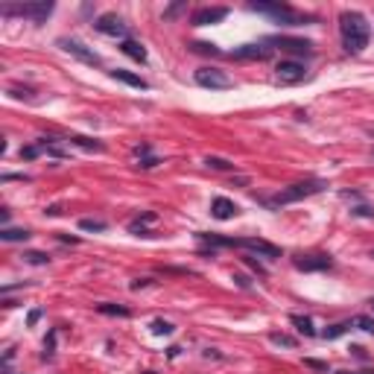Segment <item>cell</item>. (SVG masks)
Wrapping results in <instances>:
<instances>
[{
  "instance_id": "1",
  "label": "cell",
  "mask_w": 374,
  "mask_h": 374,
  "mask_svg": "<svg viewBox=\"0 0 374 374\" xmlns=\"http://www.w3.org/2000/svg\"><path fill=\"white\" fill-rule=\"evenodd\" d=\"M339 35L348 53H363L372 38V24L360 12H342L339 15Z\"/></svg>"
},
{
  "instance_id": "2",
  "label": "cell",
  "mask_w": 374,
  "mask_h": 374,
  "mask_svg": "<svg viewBox=\"0 0 374 374\" xmlns=\"http://www.w3.org/2000/svg\"><path fill=\"white\" fill-rule=\"evenodd\" d=\"M251 12H263V15H272L278 24L283 27H301V24H310L313 18L310 15H298L292 6H286V3H278V0H272V3H266V0H251L249 3Z\"/></svg>"
},
{
  "instance_id": "3",
  "label": "cell",
  "mask_w": 374,
  "mask_h": 374,
  "mask_svg": "<svg viewBox=\"0 0 374 374\" xmlns=\"http://www.w3.org/2000/svg\"><path fill=\"white\" fill-rule=\"evenodd\" d=\"M50 12H53V3H50V0H38V3H21V6H15V3H3V6H0V15H3V18L21 15V18H30L32 24H44V21L50 18Z\"/></svg>"
},
{
  "instance_id": "4",
  "label": "cell",
  "mask_w": 374,
  "mask_h": 374,
  "mask_svg": "<svg viewBox=\"0 0 374 374\" xmlns=\"http://www.w3.org/2000/svg\"><path fill=\"white\" fill-rule=\"evenodd\" d=\"M325 187H327L325 182H298V185H289L286 190H280L278 196L266 199V205H269V208H278V205H289V202H301V199H307V196L322 193Z\"/></svg>"
},
{
  "instance_id": "5",
  "label": "cell",
  "mask_w": 374,
  "mask_h": 374,
  "mask_svg": "<svg viewBox=\"0 0 374 374\" xmlns=\"http://www.w3.org/2000/svg\"><path fill=\"white\" fill-rule=\"evenodd\" d=\"M193 79H196V85L211 88V91H225V88L234 85V79H231L225 70H219V67H199V70L193 73Z\"/></svg>"
},
{
  "instance_id": "6",
  "label": "cell",
  "mask_w": 374,
  "mask_h": 374,
  "mask_svg": "<svg viewBox=\"0 0 374 374\" xmlns=\"http://www.w3.org/2000/svg\"><path fill=\"white\" fill-rule=\"evenodd\" d=\"M59 47H62L64 53H70V56H76L79 62H85V64H99V56L94 53L88 44H82L79 38H59L56 41Z\"/></svg>"
},
{
  "instance_id": "7",
  "label": "cell",
  "mask_w": 374,
  "mask_h": 374,
  "mask_svg": "<svg viewBox=\"0 0 374 374\" xmlns=\"http://www.w3.org/2000/svg\"><path fill=\"white\" fill-rule=\"evenodd\" d=\"M94 30L102 32V35H108V38H123V41H126V35H129V27H126L117 15H111V12H108V15H99V18L94 21Z\"/></svg>"
},
{
  "instance_id": "8",
  "label": "cell",
  "mask_w": 374,
  "mask_h": 374,
  "mask_svg": "<svg viewBox=\"0 0 374 374\" xmlns=\"http://www.w3.org/2000/svg\"><path fill=\"white\" fill-rule=\"evenodd\" d=\"M237 249H246V251H251V254H260V257H266V260H278L280 257L278 246H272V243H266V240H260V237H243V240L237 243Z\"/></svg>"
},
{
  "instance_id": "9",
  "label": "cell",
  "mask_w": 374,
  "mask_h": 374,
  "mask_svg": "<svg viewBox=\"0 0 374 374\" xmlns=\"http://www.w3.org/2000/svg\"><path fill=\"white\" fill-rule=\"evenodd\" d=\"M269 44L280 47L283 53H295V56H310V53H313V41H307V38H289V35H275V38H269Z\"/></svg>"
},
{
  "instance_id": "10",
  "label": "cell",
  "mask_w": 374,
  "mask_h": 374,
  "mask_svg": "<svg viewBox=\"0 0 374 374\" xmlns=\"http://www.w3.org/2000/svg\"><path fill=\"white\" fill-rule=\"evenodd\" d=\"M222 18H228V9L225 6H205V9H196L190 24L193 27H208V24H219Z\"/></svg>"
},
{
  "instance_id": "11",
  "label": "cell",
  "mask_w": 374,
  "mask_h": 374,
  "mask_svg": "<svg viewBox=\"0 0 374 374\" xmlns=\"http://www.w3.org/2000/svg\"><path fill=\"white\" fill-rule=\"evenodd\" d=\"M275 73H278L280 82H301V79H307V70H304V64L301 62H292V59H283V62H278V67H275Z\"/></svg>"
},
{
  "instance_id": "12",
  "label": "cell",
  "mask_w": 374,
  "mask_h": 374,
  "mask_svg": "<svg viewBox=\"0 0 374 374\" xmlns=\"http://www.w3.org/2000/svg\"><path fill=\"white\" fill-rule=\"evenodd\" d=\"M231 56H234V59H257V62H263V59L272 56V44H269V41H260V44H243V47H237Z\"/></svg>"
},
{
  "instance_id": "13",
  "label": "cell",
  "mask_w": 374,
  "mask_h": 374,
  "mask_svg": "<svg viewBox=\"0 0 374 374\" xmlns=\"http://www.w3.org/2000/svg\"><path fill=\"white\" fill-rule=\"evenodd\" d=\"M295 269L301 272H322V269H333V260L327 254H307V257H295L292 260Z\"/></svg>"
},
{
  "instance_id": "14",
  "label": "cell",
  "mask_w": 374,
  "mask_h": 374,
  "mask_svg": "<svg viewBox=\"0 0 374 374\" xmlns=\"http://www.w3.org/2000/svg\"><path fill=\"white\" fill-rule=\"evenodd\" d=\"M237 211H240V208H237L231 199H225V196H217V199L211 202V214H214L217 219H231Z\"/></svg>"
},
{
  "instance_id": "15",
  "label": "cell",
  "mask_w": 374,
  "mask_h": 374,
  "mask_svg": "<svg viewBox=\"0 0 374 374\" xmlns=\"http://www.w3.org/2000/svg\"><path fill=\"white\" fill-rule=\"evenodd\" d=\"M111 79L126 82V85H132V88H140V91H143V88H149V85H146V79H140V76H138V73H132V70H120V67H117V70H111Z\"/></svg>"
},
{
  "instance_id": "16",
  "label": "cell",
  "mask_w": 374,
  "mask_h": 374,
  "mask_svg": "<svg viewBox=\"0 0 374 374\" xmlns=\"http://www.w3.org/2000/svg\"><path fill=\"white\" fill-rule=\"evenodd\" d=\"M120 50H123L129 59H135V62H146V50H143V44L140 41H132V38H126L123 44H120Z\"/></svg>"
},
{
  "instance_id": "17",
  "label": "cell",
  "mask_w": 374,
  "mask_h": 374,
  "mask_svg": "<svg viewBox=\"0 0 374 374\" xmlns=\"http://www.w3.org/2000/svg\"><path fill=\"white\" fill-rule=\"evenodd\" d=\"M32 234L27 228H0V240L3 243H27Z\"/></svg>"
},
{
  "instance_id": "18",
  "label": "cell",
  "mask_w": 374,
  "mask_h": 374,
  "mask_svg": "<svg viewBox=\"0 0 374 374\" xmlns=\"http://www.w3.org/2000/svg\"><path fill=\"white\" fill-rule=\"evenodd\" d=\"M70 143H73V146H82V149H88V152H102V143L94 140V138H85V135H70Z\"/></svg>"
},
{
  "instance_id": "19",
  "label": "cell",
  "mask_w": 374,
  "mask_h": 374,
  "mask_svg": "<svg viewBox=\"0 0 374 374\" xmlns=\"http://www.w3.org/2000/svg\"><path fill=\"white\" fill-rule=\"evenodd\" d=\"M292 325H295V330L304 333V336H316V333H319V330L313 327V319H307V316H292Z\"/></svg>"
},
{
  "instance_id": "20",
  "label": "cell",
  "mask_w": 374,
  "mask_h": 374,
  "mask_svg": "<svg viewBox=\"0 0 374 374\" xmlns=\"http://www.w3.org/2000/svg\"><path fill=\"white\" fill-rule=\"evenodd\" d=\"M345 330H351V322H336V325L325 327V330H322V336H325V339H339Z\"/></svg>"
},
{
  "instance_id": "21",
  "label": "cell",
  "mask_w": 374,
  "mask_h": 374,
  "mask_svg": "<svg viewBox=\"0 0 374 374\" xmlns=\"http://www.w3.org/2000/svg\"><path fill=\"white\" fill-rule=\"evenodd\" d=\"M205 164H208L211 170H222V173L234 170V161H228V158H219V155H208V158H205Z\"/></svg>"
},
{
  "instance_id": "22",
  "label": "cell",
  "mask_w": 374,
  "mask_h": 374,
  "mask_svg": "<svg viewBox=\"0 0 374 374\" xmlns=\"http://www.w3.org/2000/svg\"><path fill=\"white\" fill-rule=\"evenodd\" d=\"M351 327H360V330H366V333H374V319L372 316H354V319H351Z\"/></svg>"
},
{
  "instance_id": "23",
  "label": "cell",
  "mask_w": 374,
  "mask_h": 374,
  "mask_svg": "<svg viewBox=\"0 0 374 374\" xmlns=\"http://www.w3.org/2000/svg\"><path fill=\"white\" fill-rule=\"evenodd\" d=\"M269 342L280 345V348H295L298 339H295V336H289V333H269Z\"/></svg>"
},
{
  "instance_id": "24",
  "label": "cell",
  "mask_w": 374,
  "mask_h": 374,
  "mask_svg": "<svg viewBox=\"0 0 374 374\" xmlns=\"http://www.w3.org/2000/svg\"><path fill=\"white\" fill-rule=\"evenodd\" d=\"M96 310L102 316H129V307H123V304H99Z\"/></svg>"
},
{
  "instance_id": "25",
  "label": "cell",
  "mask_w": 374,
  "mask_h": 374,
  "mask_svg": "<svg viewBox=\"0 0 374 374\" xmlns=\"http://www.w3.org/2000/svg\"><path fill=\"white\" fill-rule=\"evenodd\" d=\"M24 260L32 263V266H44V263H50V257H47L44 251H24Z\"/></svg>"
},
{
  "instance_id": "26",
  "label": "cell",
  "mask_w": 374,
  "mask_h": 374,
  "mask_svg": "<svg viewBox=\"0 0 374 374\" xmlns=\"http://www.w3.org/2000/svg\"><path fill=\"white\" fill-rule=\"evenodd\" d=\"M79 228H82V231H105V228H108V225H105V222H102V219H79Z\"/></svg>"
},
{
  "instance_id": "27",
  "label": "cell",
  "mask_w": 374,
  "mask_h": 374,
  "mask_svg": "<svg viewBox=\"0 0 374 374\" xmlns=\"http://www.w3.org/2000/svg\"><path fill=\"white\" fill-rule=\"evenodd\" d=\"M173 330H176V327H173L170 322H164V319H155V322H152V333H155V336H170Z\"/></svg>"
},
{
  "instance_id": "28",
  "label": "cell",
  "mask_w": 374,
  "mask_h": 374,
  "mask_svg": "<svg viewBox=\"0 0 374 374\" xmlns=\"http://www.w3.org/2000/svg\"><path fill=\"white\" fill-rule=\"evenodd\" d=\"M196 53H205V56H219V47L217 44H208V41H196V44H190Z\"/></svg>"
},
{
  "instance_id": "29",
  "label": "cell",
  "mask_w": 374,
  "mask_h": 374,
  "mask_svg": "<svg viewBox=\"0 0 374 374\" xmlns=\"http://www.w3.org/2000/svg\"><path fill=\"white\" fill-rule=\"evenodd\" d=\"M185 9H187V0H179V3H173V6H167V9H164V18H167V21H173V18H176V15H182Z\"/></svg>"
},
{
  "instance_id": "30",
  "label": "cell",
  "mask_w": 374,
  "mask_h": 374,
  "mask_svg": "<svg viewBox=\"0 0 374 374\" xmlns=\"http://www.w3.org/2000/svg\"><path fill=\"white\" fill-rule=\"evenodd\" d=\"M38 155H44V149H41L38 143H32V146H24V149H21V158H24V161H32V158H38Z\"/></svg>"
},
{
  "instance_id": "31",
  "label": "cell",
  "mask_w": 374,
  "mask_h": 374,
  "mask_svg": "<svg viewBox=\"0 0 374 374\" xmlns=\"http://www.w3.org/2000/svg\"><path fill=\"white\" fill-rule=\"evenodd\" d=\"M158 164H161V158H155V155L140 158V161H138V170H152V167H158Z\"/></svg>"
},
{
  "instance_id": "32",
  "label": "cell",
  "mask_w": 374,
  "mask_h": 374,
  "mask_svg": "<svg viewBox=\"0 0 374 374\" xmlns=\"http://www.w3.org/2000/svg\"><path fill=\"white\" fill-rule=\"evenodd\" d=\"M351 214H354V217H369V219H374V208H372V205H357Z\"/></svg>"
},
{
  "instance_id": "33",
  "label": "cell",
  "mask_w": 374,
  "mask_h": 374,
  "mask_svg": "<svg viewBox=\"0 0 374 374\" xmlns=\"http://www.w3.org/2000/svg\"><path fill=\"white\" fill-rule=\"evenodd\" d=\"M129 231H132V234H140V237H155L146 225H135V222H129Z\"/></svg>"
},
{
  "instance_id": "34",
  "label": "cell",
  "mask_w": 374,
  "mask_h": 374,
  "mask_svg": "<svg viewBox=\"0 0 374 374\" xmlns=\"http://www.w3.org/2000/svg\"><path fill=\"white\" fill-rule=\"evenodd\" d=\"M155 219H158L155 211H146V214H140V217L135 219V225H149V222H155Z\"/></svg>"
},
{
  "instance_id": "35",
  "label": "cell",
  "mask_w": 374,
  "mask_h": 374,
  "mask_svg": "<svg viewBox=\"0 0 374 374\" xmlns=\"http://www.w3.org/2000/svg\"><path fill=\"white\" fill-rule=\"evenodd\" d=\"M53 345H56V333H50V339L44 342V354H41V360H50V357H53Z\"/></svg>"
},
{
  "instance_id": "36",
  "label": "cell",
  "mask_w": 374,
  "mask_h": 374,
  "mask_svg": "<svg viewBox=\"0 0 374 374\" xmlns=\"http://www.w3.org/2000/svg\"><path fill=\"white\" fill-rule=\"evenodd\" d=\"M132 152L138 155V161L140 158H149V143H138V146H132Z\"/></svg>"
},
{
  "instance_id": "37",
  "label": "cell",
  "mask_w": 374,
  "mask_h": 374,
  "mask_svg": "<svg viewBox=\"0 0 374 374\" xmlns=\"http://www.w3.org/2000/svg\"><path fill=\"white\" fill-rule=\"evenodd\" d=\"M304 366L316 369V372H327V363H322V360H304Z\"/></svg>"
},
{
  "instance_id": "38",
  "label": "cell",
  "mask_w": 374,
  "mask_h": 374,
  "mask_svg": "<svg viewBox=\"0 0 374 374\" xmlns=\"http://www.w3.org/2000/svg\"><path fill=\"white\" fill-rule=\"evenodd\" d=\"M6 94H9V96H15V99H24V96L30 99V96H32V91H27V88H24V91H21V88H9Z\"/></svg>"
},
{
  "instance_id": "39",
  "label": "cell",
  "mask_w": 374,
  "mask_h": 374,
  "mask_svg": "<svg viewBox=\"0 0 374 374\" xmlns=\"http://www.w3.org/2000/svg\"><path fill=\"white\" fill-rule=\"evenodd\" d=\"M243 260H246V266H249V269H254L257 275H266V272H263V266H260V263H257L254 257H243Z\"/></svg>"
},
{
  "instance_id": "40",
  "label": "cell",
  "mask_w": 374,
  "mask_h": 374,
  "mask_svg": "<svg viewBox=\"0 0 374 374\" xmlns=\"http://www.w3.org/2000/svg\"><path fill=\"white\" fill-rule=\"evenodd\" d=\"M38 319H41V310H38V307H35V310H30V316H27V325H38Z\"/></svg>"
},
{
  "instance_id": "41",
  "label": "cell",
  "mask_w": 374,
  "mask_h": 374,
  "mask_svg": "<svg viewBox=\"0 0 374 374\" xmlns=\"http://www.w3.org/2000/svg\"><path fill=\"white\" fill-rule=\"evenodd\" d=\"M3 182H27V176H18V173H6Z\"/></svg>"
},
{
  "instance_id": "42",
  "label": "cell",
  "mask_w": 374,
  "mask_h": 374,
  "mask_svg": "<svg viewBox=\"0 0 374 374\" xmlns=\"http://www.w3.org/2000/svg\"><path fill=\"white\" fill-rule=\"evenodd\" d=\"M234 280H237V286H243V289H249L251 286V280L246 278V275H234Z\"/></svg>"
},
{
  "instance_id": "43",
  "label": "cell",
  "mask_w": 374,
  "mask_h": 374,
  "mask_svg": "<svg viewBox=\"0 0 374 374\" xmlns=\"http://www.w3.org/2000/svg\"><path fill=\"white\" fill-rule=\"evenodd\" d=\"M351 354L360 357V360H366V348H360V345H351Z\"/></svg>"
},
{
  "instance_id": "44",
  "label": "cell",
  "mask_w": 374,
  "mask_h": 374,
  "mask_svg": "<svg viewBox=\"0 0 374 374\" xmlns=\"http://www.w3.org/2000/svg\"><path fill=\"white\" fill-rule=\"evenodd\" d=\"M140 286H149V278H138V280H132V289H140Z\"/></svg>"
},
{
  "instance_id": "45",
  "label": "cell",
  "mask_w": 374,
  "mask_h": 374,
  "mask_svg": "<svg viewBox=\"0 0 374 374\" xmlns=\"http://www.w3.org/2000/svg\"><path fill=\"white\" fill-rule=\"evenodd\" d=\"M246 185H249V179H246V176H237V179L231 182V187H246Z\"/></svg>"
},
{
  "instance_id": "46",
  "label": "cell",
  "mask_w": 374,
  "mask_h": 374,
  "mask_svg": "<svg viewBox=\"0 0 374 374\" xmlns=\"http://www.w3.org/2000/svg\"><path fill=\"white\" fill-rule=\"evenodd\" d=\"M44 214H47V217H59V214H62V208H59V205H50Z\"/></svg>"
},
{
  "instance_id": "47",
  "label": "cell",
  "mask_w": 374,
  "mask_h": 374,
  "mask_svg": "<svg viewBox=\"0 0 374 374\" xmlns=\"http://www.w3.org/2000/svg\"><path fill=\"white\" fill-rule=\"evenodd\" d=\"M0 222H3V228H6V222H9V211H6V208H0Z\"/></svg>"
},
{
  "instance_id": "48",
  "label": "cell",
  "mask_w": 374,
  "mask_h": 374,
  "mask_svg": "<svg viewBox=\"0 0 374 374\" xmlns=\"http://www.w3.org/2000/svg\"><path fill=\"white\" fill-rule=\"evenodd\" d=\"M339 374H374V372H339Z\"/></svg>"
},
{
  "instance_id": "49",
  "label": "cell",
  "mask_w": 374,
  "mask_h": 374,
  "mask_svg": "<svg viewBox=\"0 0 374 374\" xmlns=\"http://www.w3.org/2000/svg\"><path fill=\"white\" fill-rule=\"evenodd\" d=\"M369 304H372V310H374V298H372V301H369Z\"/></svg>"
},
{
  "instance_id": "50",
  "label": "cell",
  "mask_w": 374,
  "mask_h": 374,
  "mask_svg": "<svg viewBox=\"0 0 374 374\" xmlns=\"http://www.w3.org/2000/svg\"><path fill=\"white\" fill-rule=\"evenodd\" d=\"M143 374H155V372H143Z\"/></svg>"
},
{
  "instance_id": "51",
  "label": "cell",
  "mask_w": 374,
  "mask_h": 374,
  "mask_svg": "<svg viewBox=\"0 0 374 374\" xmlns=\"http://www.w3.org/2000/svg\"><path fill=\"white\" fill-rule=\"evenodd\" d=\"M372 257H374V249H372Z\"/></svg>"
},
{
  "instance_id": "52",
  "label": "cell",
  "mask_w": 374,
  "mask_h": 374,
  "mask_svg": "<svg viewBox=\"0 0 374 374\" xmlns=\"http://www.w3.org/2000/svg\"><path fill=\"white\" fill-rule=\"evenodd\" d=\"M372 158H374V152H372Z\"/></svg>"
}]
</instances>
